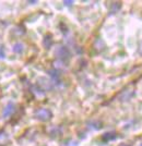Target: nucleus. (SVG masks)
Instances as JSON below:
<instances>
[{
	"mask_svg": "<svg viewBox=\"0 0 142 146\" xmlns=\"http://www.w3.org/2000/svg\"><path fill=\"white\" fill-rule=\"evenodd\" d=\"M51 117H53L51 111L46 109V108H41V109L35 111V118H36L37 120H39V121H48V120L51 119Z\"/></svg>",
	"mask_w": 142,
	"mask_h": 146,
	"instance_id": "f257e3e1",
	"label": "nucleus"
},
{
	"mask_svg": "<svg viewBox=\"0 0 142 146\" xmlns=\"http://www.w3.org/2000/svg\"><path fill=\"white\" fill-rule=\"evenodd\" d=\"M55 54L61 60H67V59L70 58V51H69V49L66 46H59V47H57V49L55 50Z\"/></svg>",
	"mask_w": 142,
	"mask_h": 146,
	"instance_id": "f03ea898",
	"label": "nucleus"
},
{
	"mask_svg": "<svg viewBox=\"0 0 142 146\" xmlns=\"http://www.w3.org/2000/svg\"><path fill=\"white\" fill-rule=\"evenodd\" d=\"M14 110H15V105H14L12 102L8 103L6 107L3 108V111H2V116H3V118H8L9 116H11L13 112H14Z\"/></svg>",
	"mask_w": 142,
	"mask_h": 146,
	"instance_id": "7ed1b4c3",
	"label": "nucleus"
},
{
	"mask_svg": "<svg viewBox=\"0 0 142 146\" xmlns=\"http://www.w3.org/2000/svg\"><path fill=\"white\" fill-rule=\"evenodd\" d=\"M116 137H117V135H116L115 132H107V133L103 134V136H102L103 141H105V142H109V141L116 140Z\"/></svg>",
	"mask_w": 142,
	"mask_h": 146,
	"instance_id": "20e7f679",
	"label": "nucleus"
},
{
	"mask_svg": "<svg viewBox=\"0 0 142 146\" xmlns=\"http://www.w3.org/2000/svg\"><path fill=\"white\" fill-rule=\"evenodd\" d=\"M43 45L45 48H50L51 47V45H53V38H51L50 35L45 36V38L43 39Z\"/></svg>",
	"mask_w": 142,
	"mask_h": 146,
	"instance_id": "39448f33",
	"label": "nucleus"
},
{
	"mask_svg": "<svg viewBox=\"0 0 142 146\" xmlns=\"http://www.w3.org/2000/svg\"><path fill=\"white\" fill-rule=\"evenodd\" d=\"M12 49H13V52H15V54H22L23 50H24V47H23V45L21 43H18L13 46Z\"/></svg>",
	"mask_w": 142,
	"mask_h": 146,
	"instance_id": "423d86ee",
	"label": "nucleus"
},
{
	"mask_svg": "<svg viewBox=\"0 0 142 146\" xmlns=\"http://www.w3.org/2000/svg\"><path fill=\"white\" fill-rule=\"evenodd\" d=\"M48 74H49L50 76H51V79L54 80V81H59V76H60V74L59 72L57 71V70H49L48 71Z\"/></svg>",
	"mask_w": 142,
	"mask_h": 146,
	"instance_id": "0eeeda50",
	"label": "nucleus"
},
{
	"mask_svg": "<svg viewBox=\"0 0 142 146\" xmlns=\"http://www.w3.org/2000/svg\"><path fill=\"white\" fill-rule=\"evenodd\" d=\"M120 8H121V5H120L119 2H114V3H111V13H116L117 11H119Z\"/></svg>",
	"mask_w": 142,
	"mask_h": 146,
	"instance_id": "6e6552de",
	"label": "nucleus"
},
{
	"mask_svg": "<svg viewBox=\"0 0 142 146\" xmlns=\"http://www.w3.org/2000/svg\"><path fill=\"white\" fill-rule=\"evenodd\" d=\"M132 95H133V92H131L130 94H129V92H126V93H125L124 95H123L120 98H121V100H127V99H129Z\"/></svg>",
	"mask_w": 142,
	"mask_h": 146,
	"instance_id": "1a4fd4ad",
	"label": "nucleus"
},
{
	"mask_svg": "<svg viewBox=\"0 0 142 146\" xmlns=\"http://www.w3.org/2000/svg\"><path fill=\"white\" fill-rule=\"evenodd\" d=\"M63 3H65V6L66 7H71L72 5H73V1H72V0H68V1L66 0V1H63Z\"/></svg>",
	"mask_w": 142,
	"mask_h": 146,
	"instance_id": "9d476101",
	"label": "nucleus"
},
{
	"mask_svg": "<svg viewBox=\"0 0 142 146\" xmlns=\"http://www.w3.org/2000/svg\"><path fill=\"white\" fill-rule=\"evenodd\" d=\"M0 58H5V50L2 46H0Z\"/></svg>",
	"mask_w": 142,
	"mask_h": 146,
	"instance_id": "9b49d317",
	"label": "nucleus"
},
{
	"mask_svg": "<svg viewBox=\"0 0 142 146\" xmlns=\"http://www.w3.org/2000/svg\"><path fill=\"white\" fill-rule=\"evenodd\" d=\"M37 1H29V3H32V5H34V3H36Z\"/></svg>",
	"mask_w": 142,
	"mask_h": 146,
	"instance_id": "f8f14e48",
	"label": "nucleus"
},
{
	"mask_svg": "<svg viewBox=\"0 0 142 146\" xmlns=\"http://www.w3.org/2000/svg\"><path fill=\"white\" fill-rule=\"evenodd\" d=\"M119 146H130V145H128V144H120Z\"/></svg>",
	"mask_w": 142,
	"mask_h": 146,
	"instance_id": "ddd939ff",
	"label": "nucleus"
},
{
	"mask_svg": "<svg viewBox=\"0 0 142 146\" xmlns=\"http://www.w3.org/2000/svg\"><path fill=\"white\" fill-rule=\"evenodd\" d=\"M140 51H141V54H142V44H141V47H140Z\"/></svg>",
	"mask_w": 142,
	"mask_h": 146,
	"instance_id": "4468645a",
	"label": "nucleus"
},
{
	"mask_svg": "<svg viewBox=\"0 0 142 146\" xmlns=\"http://www.w3.org/2000/svg\"><path fill=\"white\" fill-rule=\"evenodd\" d=\"M140 146H142V143H141V144H140Z\"/></svg>",
	"mask_w": 142,
	"mask_h": 146,
	"instance_id": "2eb2a0df",
	"label": "nucleus"
}]
</instances>
